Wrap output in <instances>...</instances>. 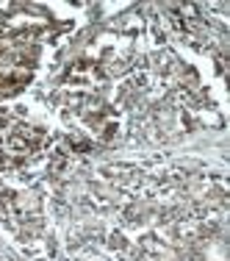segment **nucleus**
I'll return each mask as SVG.
<instances>
[{"label":"nucleus","mask_w":230,"mask_h":261,"mask_svg":"<svg viewBox=\"0 0 230 261\" xmlns=\"http://www.w3.org/2000/svg\"><path fill=\"white\" fill-rule=\"evenodd\" d=\"M100 78V67L95 64V61H78L75 67H72L70 72H67V81H83V84H89V81Z\"/></svg>","instance_id":"1"}]
</instances>
